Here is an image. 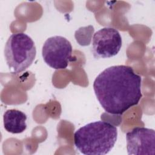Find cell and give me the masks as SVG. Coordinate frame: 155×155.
Segmentation results:
<instances>
[{
  "label": "cell",
  "mask_w": 155,
  "mask_h": 155,
  "mask_svg": "<svg viewBox=\"0 0 155 155\" xmlns=\"http://www.w3.org/2000/svg\"><path fill=\"white\" fill-rule=\"evenodd\" d=\"M36 49L32 39L24 33L12 34L6 42L4 56L10 70L15 74L21 73L33 63Z\"/></svg>",
  "instance_id": "cell-3"
},
{
  "label": "cell",
  "mask_w": 155,
  "mask_h": 155,
  "mask_svg": "<svg viewBox=\"0 0 155 155\" xmlns=\"http://www.w3.org/2000/svg\"><path fill=\"white\" fill-rule=\"evenodd\" d=\"M42 55L44 62L50 67L56 70L65 69L72 58V46L64 37L52 36L45 41Z\"/></svg>",
  "instance_id": "cell-4"
},
{
  "label": "cell",
  "mask_w": 155,
  "mask_h": 155,
  "mask_svg": "<svg viewBox=\"0 0 155 155\" xmlns=\"http://www.w3.org/2000/svg\"><path fill=\"white\" fill-rule=\"evenodd\" d=\"M26 114L16 109L7 110L3 116L4 128L13 134L21 133L26 130Z\"/></svg>",
  "instance_id": "cell-7"
},
{
  "label": "cell",
  "mask_w": 155,
  "mask_h": 155,
  "mask_svg": "<svg viewBox=\"0 0 155 155\" xmlns=\"http://www.w3.org/2000/svg\"><path fill=\"white\" fill-rule=\"evenodd\" d=\"M122 45L119 32L111 27L97 31L92 39V52L95 58H109L116 56Z\"/></svg>",
  "instance_id": "cell-5"
},
{
  "label": "cell",
  "mask_w": 155,
  "mask_h": 155,
  "mask_svg": "<svg viewBox=\"0 0 155 155\" xmlns=\"http://www.w3.org/2000/svg\"><path fill=\"white\" fill-rule=\"evenodd\" d=\"M117 130L108 122L99 120L87 124L74 134L76 148L86 155H104L114 147Z\"/></svg>",
  "instance_id": "cell-2"
},
{
  "label": "cell",
  "mask_w": 155,
  "mask_h": 155,
  "mask_svg": "<svg viewBox=\"0 0 155 155\" xmlns=\"http://www.w3.org/2000/svg\"><path fill=\"white\" fill-rule=\"evenodd\" d=\"M128 154H155V131L145 127H135L126 134Z\"/></svg>",
  "instance_id": "cell-6"
},
{
  "label": "cell",
  "mask_w": 155,
  "mask_h": 155,
  "mask_svg": "<svg viewBox=\"0 0 155 155\" xmlns=\"http://www.w3.org/2000/svg\"><path fill=\"white\" fill-rule=\"evenodd\" d=\"M141 77L124 65L107 68L95 79L93 89L104 110L111 114H122L137 105L142 94Z\"/></svg>",
  "instance_id": "cell-1"
}]
</instances>
